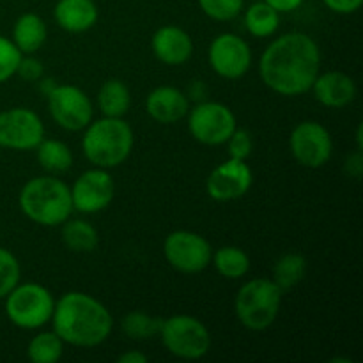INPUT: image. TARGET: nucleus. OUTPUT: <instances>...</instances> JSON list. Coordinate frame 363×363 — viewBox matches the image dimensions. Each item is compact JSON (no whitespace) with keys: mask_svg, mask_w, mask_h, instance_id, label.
<instances>
[{"mask_svg":"<svg viewBox=\"0 0 363 363\" xmlns=\"http://www.w3.org/2000/svg\"><path fill=\"white\" fill-rule=\"evenodd\" d=\"M321 73V50L305 32H287L273 39L259 60V74L269 91L286 98L311 91Z\"/></svg>","mask_w":363,"mask_h":363,"instance_id":"1","label":"nucleus"},{"mask_svg":"<svg viewBox=\"0 0 363 363\" xmlns=\"http://www.w3.org/2000/svg\"><path fill=\"white\" fill-rule=\"evenodd\" d=\"M53 332L74 347L101 346L113 330V318L108 308L87 293L62 294L55 300L52 315Z\"/></svg>","mask_w":363,"mask_h":363,"instance_id":"2","label":"nucleus"},{"mask_svg":"<svg viewBox=\"0 0 363 363\" xmlns=\"http://www.w3.org/2000/svg\"><path fill=\"white\" fill-rule=\"evenodd\" d=\"M18 204L30 222L43 227L62 225L73 213L69 186L53 176L28 179L20 190Z\"/></svg>","mask_w":363,"mask_h":363,"instance_id":"3","label":"nucleus"},{"mask_svg":"<svg viewBox=\"0 0 363 363\" xmlns=\"http://www.w3.org/2000/svg\"><path fill=\"white\" fill-rule=\"evenodd\" d=\"M133 130L123 117H105L89 123L82 137V151L94 167L116 169L133 151Z\"/></svg>","mask_w":363,"mask_h":363,"instance_id":"4","label":"nucleus"},{"mask_svg":"<svg viewBox=\"0 0 363 363\" xmlns=\"http://www.w3.org/2000/svg\"><path fill=\"white\" fill-rule=\"evenodd\" d=\"M282 296V289L272 279L248 280L234 298L238 321L250 332H264L279 318Z\"/></svg>","mask_w":363,"mask_h":363,"instance_id":"5","label":"nucleus"},{"mask_svg":"<svg viewBox=\"0 0 363 363\" xmlns=\"http://www.w3.org/2000/svg\"><path fill=\"white\" fill-rule=\"evenodd\" d=\"M160 339L172 357L181 360H201L211 350V333L201 319L176 314L163 319Z\"/></svg>","mask_w":363,"mask_h":363,"instance_id":"6","label":"nucleus"},{"mask_svg":"<svg viewBox=\"0 0 363 363\" xmlns=\"http://www.w3.org/2000/svg\"><path fill=\"white\" fill-rule=\"evenodd\" d=\"M55 298L35 282L18 284L6 296V314L21 330H38L52 321Z\"/></svg>","mask_w":363,"mask_h":363,"instance_id":"7","label":"nucleus"},{"mask_svg":"<svg viewBox=\"0 0 363 363\" xmlns=\"http://www.w3.org/2000/svg\"><path fill=\"white\" fill-rule=\"evenodd\" d=\"M188 131L204 145H222L236 130V116L218 101H201L188 110Z\"/></svg>","mask_w":363,"mask_h":363,"instance_id":"8","label":"nucleus"},{"mask_svg":"<svg viewBox=\"0 0 363 363\" xmlns=\"http://www.w3.org/2000/svg\"><path fill=\"white\" fill-rule=\"evenodd\" d=\"M46 101L50 116L62 130L82 131L94 119L91 98L77 85H55L46 94Z\"/></svg>","mask_w":363,"mask_h":363,"instance_id":"9","label":"nucleus"},{"mask_svg":"<svg viewBox=\"0 0 363 363\" xmlns=\"http://www.w3.org/2000/svg\"><path fill=\"white\" fill-rule=\"evenodd\" d=\"M163 255L176 272L195 275L211 264L213 248L204 236L194 230H174L165 238Z\"/></svg>","mask_w":363,"mask_h":363,"instance_id":"10","label":"nucleus"},{"mask_svg":"<svg viewBox=\"0 0 363 363\" xmlns=\"http://www.w3.org/2000/svg\"><path fill=\"white\" fill-rule=\"evenodd\" d=\"M289 149L301 167L321 169L333 155L332 135L318 121H301L291 131Z\"/></svg>","mask_w":363,"mask_h":363,"instance_id":"11","label":"nucleus"},{"mask_svg":"<svg viewBox=\"0 0 363 363\" xmlns=\"http://www.w3.org/2000/svg\"><path fill=\"white\" fill-rule=\"evenodd\" d=\"M45 138V124L30 108L14 106L0 112V147L32 151Z\"/></svg>","mask_w":363,"mask_h":363,"instance_id":"12","label":"nucleus"},{"mask_svg":"<svg viewBox=\"0 0 363 363\" xmlns=\"http://www.w3.org/2000/svg\"><path fill=\"white\" fill-rule=\"evenodd\" d=\"M71 190V202L73 211L84 213V215H94L103 211L110 206L116 195V183L110 176L108 169L94 167L85 170L77 177Z\"/></svg>","mask_w":363,"mask_h":363,"instance_id":"13","label":"nucleus"},{"mask_svg":"<svg viewBox=\"0 0 363 363\" xmlns=\"http://www.w3.org/2000/svg\"><path fill=\"white\" fill-rule=\"evenodd\" d=\"M209 66L218 77L225 80H238L245 77L252 66L250 45L233 32L218 34L209 45Z\"/></svg>","mask_w":363,"mask_h":363,"instance_id":"14","label":"nucleus"},{"mask_svg":"<svg viewBox=\"0 0 363 363\" xmlns=\"http://www.w3.org/2000/svg\"><path fill=\"white\" fill-rule=\"evenodd\" d=\"M254 183V174L245 160L229 158L211 170L206 191L216 202H230L245 197Z\"/></svg>","mask_w":363,"mask_h":363,"instance_id":"15","label":"nucleus"},{"mask_svg":"<svg viewBox=\"0 0 363 363\" xmlns=\"http://www.w3.org/2000/svg\"><path fill=\"white\" fill-rule=\"evenodd\" d=\"M151 50L160 62L167 66H181L194 55V39L181 27L163 25L152 34Z\"/></svg>","mask_w":363,"mask_h":363,"instance_id":"16","label":"nucleus"},{"mask_svg":"<svg viewBox=\"0 0 363 363\" xmlns=\"http://www.w3.org/2000/svg\"><path fill=\"white\" fill-rule=\"evenodd\" d=\"M190 110L186 94L172 85H160L145 98V112L160 124H174L184 119Z\"/></svg>","mask_w":363,"mask_h":363,"instance_id":"17","label":"nucleus"},{"mask_svg":"<svg viewBox=\"0 0 363 363\" xmlns=\"http://www.w3.org/2000/svg\"><path fill=\"white\" fill-rule=\"evenodd\" d=\"M311 91L314 98L328 108H344L357 98V84L350 74L342 71H326L319 73L312 84Z\"/></svg>","mask_w":363,"mask_h":363,"instance_id":"18","label":"nucleus"},{"mask_svg":"<svg viewBox=\"0 0 363 363\" xmlns=\"http://www.w3.org/2000/svg\"><path fill=\"white\" fill-rule=\"evenodd\" d=\"M53 16L62 30L80 34L98 23L99 11L94 0H57Z\"/></svg>","mask_w":363,"mask_h":363,"instance_id":"19","label":"nucleus"},{"mask_svg":"<svg viewBox=\"0 0 363 363\" xmlns=\"http://www.w3.org/2000/svg\"><path fill=\"white\" fill-rule=\"evenodd\" d=\"M48 28L45 20L35 13H25L13 27V43L23 55H32L45 45Z\"/></svg>","mask_w":363,"mask_h":363,"instance_id":"20","label":"nucleus"},{"mask_svg":"<svg viewBox=\"0 0 363 363\" xmlns=\"http://www.w3.org/2000/svg\"><path fill=\"white\" fill-rule=\"evenodd\" d=\"M98 108L105 117H124L131 106V92L119 78H110L98 91Z\"/></svg>","mask_w":363,"mask_h":363,"instance_id":"21","label":"nucleus"},{"mask_svg":"<svg viewBox=\"0 0 363 363\" xmlns=\"http://www.w3.org/2000/svg\"><path fill=\"white\" fill-rule=\"evenodd\" d=\"M62 243L77 254H89L94 252L99 245V233L91 222L82 218H74L62 223Z\"/></svg>","mask_w":363,"mask_h":363,"instance_id":"22","label":"nucleus"},{"mask_svg":"<svg viewBox=\"0 0 363 363\" xmlns=\"http://www.w3.org/2000/svg\"><path fill=\"white\" fill-rule=\"evenodd\" d=\"M38 162L46 172L62 174L73 167V152L69 145L57 138H43L35 147Z\"/></svg>","mask_w":363,"mask_h":363,"instance_id":"23","label":"nucleus"},{"mask_svg":"<svg viewBox=\"0 0 363 363\" xmlns=\"http://www.w3.org/2000/svg\"><path fill=\"white\" fill-rule=\"evenodd\" d=\"M211 262L216 272H218V275L229 280L243 279L250 272V257H248V254L243 248L233 247V245H227V247L213 252Z\"/></svg>","mask_w":363,"mask_h":363,"instance_id":"24","label":"nucleus"},{"mask_svg":"<svg viewBox=\"0 0 363 363\" xmlns=\"http://www.w3.org/2000/svg\"><path fill=\"white\" fill-rule=\"evenodd\" d=\"M280 13L262 0L255 2L245 11V27L254 38H269L279 30Z\"/></svg>","mask_w":363,"mask_h":363,"instance_id":"25","label":"nucleus"},{"mask_svg":"<svg viewBox=\"0 0 363 363\" xmlns=\"http://www.w3.org/2000/svg\"><path fill=\"white\" fill-rule=\"evenodd\" d=\"M307 273V259L296 252L284 254L273 266V282L282 289V293L296 287Z\"/></svg>","mask_w":363,"mask_h":363,"instance_id":"26","label":"nucleus"},{"mask_svg":"<svg viewBox=\"0 0 363 363\" xmlns=\"http://www.w3.org/2000/svg\"><path fill=\"white\" fill-rule=\"evenodd\" d=\"M64 354V340L55 332H41L30 339L27 357L32 363H57Z\"/></svg>","mask_w":363,"mask_h":363,"instance_id":"27","label":"nucleus"},{"mask_svg":"<svg viewBox=\"0 0 363 363\" xmlns=\"http://www.w3.org/2000/svg\"><path fill=\"white\" fill-rule=\"evenodd\" d=\"M162 321V318H156L147 312L131 311L121 321V330L131 340H147L158 335Z\"/></svg>","mask_w":363,"mask_h":363,"instance_id":"28","label":"nucleus"},{"mask_svg":"<svg viewBox=\"0 0 363 363\" xmlns=\"http://www.w3.org/2000/svg\"><path fill=\"white\" fill-rule=\"evenodd\" d=\"M21 266L16 255L0 247V300L7 296L20 284Z\"/></svg>","mask_w":363,"mask_h":363,"instance_id":"29","label":"nucleus"},{"mask_svg":"<svg viewBox=\"0 0 363 363\" xmlns=\"http://www.w3.org/2000/svg\"><path fill=\"white\" fill-rule=\"evenodd\" d=\"M202 13L216 21H230L245 7V0H199Z\"/></svg>","mask_w":363,"mask_h":363,"instance_id":"30","label":"nucleus"},{"mask_svg":"<svg viewBox=\"0 0 363 363\" xmlns=\"http://www.w3.org/2000/svg\"><path fill=\"white\" fill-rule=\"evenodd\" d=\"M23 53L18 50L13 39L0 35V84L13 78L18 71V64H20Z\"/></svg>","mask_w":363,"mask_h":363,"instance_id":"31","label":"nucleus"},{"mask_svg":"<svg viewBox=\"0 0 363 363\" xmlns=\"http://www.w3.org/2000/svg\"><path fill=\"white\" fill-rule=\"evenodd\" d=\"M227 149H229V158L236 160H245L247 162L250 158L252 151H254V140H252V135L247 130H236L233 131V135L229 137V140L225 142Z\"/></svg>","mask_w":363,"mask_h":363,"instance_id":"32","label":"nucleus"},{"mask_svg":"<svg viewBox=\"0 0 363 363\" xmlns=\"http://www.w3.org/2000/svg\"><path fill=\"white\" fill-rule=\"evenodd\" d=\"M16 74H20V77L27 82H38L41 80L43 74H45V67H43L41 60L34 59L32 55H23L21 57L20 64H18Z\"/></svg>","mask_w":363,"mask_h":363,"instance_id":"33","label":"nucleus"},{"mask_svg":"<svg viewBox=\"0 0 363 363\" xmlns=\"http://www.w3.org/2000/svg\"><path fill=\"white\" fill-rule=\"evenodd\" d=\"M323 2L337 14H353L360 9L363 0H323Z\"/></svg>","mask_w":363,"mask_h":363,"instance_id":"34","label":"nucleus"},{"mask_svg":"<svg viewBox=\"0 0 363 363\" xmlns=\"http://www.w3.org/2000/svg\"><path fill=\"white\" fill-rule=\"evenodd\" d=\"M268 6H272L277 13H293L303 4V0H264Z\"/></svg>","mask_w":363,"mask_h":363,"instance_id":"35","label":"nucleus"},{"mask_svg":"<svg viewBox=\"0 0 363 363\" xmlns=\"http://www.w3.org/2000/svg\"><path fill=\"white\" fill-rule=\"evenodd\" d=\"M117 362L119 363H147V357L140 351L133 350V351H126V353L119 354L117 357Z\"/></svg>","mask_w":363,"mask_h":363,"instance_id":"36","label":"nucleus"}]
</instances>
